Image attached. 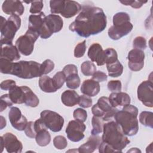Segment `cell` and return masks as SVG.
I'll use <instances>...</instances> for the list:
<instances>
[{"mask_svg":"<svg viewBox=\"0 0 153 153\" xmlns=\"http://www.w3.org/2000/svg\"><path fill=\"white\" fill-rule=\"evenodd\" d=\"M63 72L65 74L66 77L74 73H78V69L76 66L73 64H69L66 65L63 69Z\"/></svg>","mask_w":153,"mask_h":153,"instance_id":"48","label":"cell"},{"mask_svg":"<svg viewBox=\"0 0 153 153\" xmlns=\"http://www.w3.org/2000/svg\"><path fill=\"white\" fill-rule=\"evenodd\" d=\"M19 53L16 45L14 46L13 44H1V58L7 59L11 62L16 61L20 58Z\"/></svg>","mask_w":153,"mask_h":153,"instance_id":"20","label":"cell"},{"mask_svg":"<svg viewBox=\"0 0 153 153\" xmlns=\"http://www.w3.org/2000/svg\"><path fill=\"white\" fill-rule=\"evenodd\" d=\"M92 130L91 131V135H97L103 131V120L102 117L93 116L91 120Z\"/></svg>","mask_w":153,"mask_h":153,"instance_id":"30","label":"cell"},{"mask_svg":"<svg viewBox=\"0 0 153 153\" xmlns=\"http://www.w3.org/2000/svg\"><path fill=\"white\" fill-rule=\"evenodd\" d=\"M1 124H0V128L1 130L3 129L4 127H5L6 126L7 124V121L5 120V119L4 118V117H2V115L1 116Z\"/></svg>","mask_w":153,"mask_h":153,"instance_id":"50","label":"cell"},{"mask_svg":"<svg viewBox=\"0 0 153 153\" xmlns=\"http://www.w3.org/2000/svg\"><path fill=\"white\" fill-rule=\"evenodd\" d=\"M102 139L97 135H91L88 140L81 145L78 149V152L81 153H91L99 148Z\"/></svg>","mask_w":153,"mask_h":153,"instance_id":"22","label":"cell"},{"mask_svg":"<svg viewBox=\"0 0 153 153\" xmlns=\"http://www.w3.org/2000/svg\"><path fill=\"white\" fill-rule=\"evenodd\" d=\"M120 2L124 5H130L133 8H139L147 1H120Z\"/></svg>","mask_w":153,"mask_h":153,"instance_id":"46","label":"cell"},{"mask_svg":"<svg viewBox=\"0 0 153 153\" xmlns=\"http://www.w3.org/2000/svg\"><path fill=\"white\" fill-rule=\"evenodd\" d=\"M53 145L57 149H63L66 148L68 142L66 139L63 136H57L53 139Z\"/></svg>","mask_w":153,"mask_h":153,"instance_id":"37","label":"cell"},{"mask_svg":"<svg viewBox=\"0 0 153 153\" xmlns=\"http://www.w3.org/2000/svg\"><path fill=\"white\" fill-rule=\"evenodd\" d=\"M66 86L71 89L77 88L81 84V80L78 73L72 74L66 77Z\"/></svg>","mask_w":153,"mask_h":153,"instance_id":"32","label":"cell"},{"mask_svg":"<svg viewBox=\"0 0 153 153\" xmlns=\"http://www.w3.org/2000/svg\"><path fill=\"white\" fill-rule=\"evenodd\" d=\"M9 91V96L14 104L25 103V93L22 86L15 85Z\"/></svg>","mask_w":153,"mask_h":153,"instance_id":"25","label":"cell"},{"mask_svg":"<svg viewBox=\"0 0 153 153\" xmlns=\"http://www.w3.org/2000/svg\"><path fill=\"white\" fill-rule=\"evenodd\" d=\"M92 76H93L92 79L98 82L105 81L108 79L107 75L105 72H103L102 71H96L93 74Z\"/></svg>","mask_w":153,"mask_h":153,"instance_id":"47","label":"cell"},{"mask_svg":"<svg viewBox=\"0 0 153 153\" xmlns=\"http://www.w3.org/2000/svg\"><path fill=\"white\" fill-rule=\"evenodd\" d=\"M101 139L102 142L111 146L115 152H121L130 142L121 127L114 120L108 121L103 124Z\"/></svg>","mask_w":153,"mask_h":153,"instance_id":"3","label":"cell"},{"mask_svg":"<svg viewBox=\"0 0 153 153\" xmlns=\"http://www.w3.org/2000/svg\"><path fill=\"white\" fill-rule=\"evenodd\" d=\"M39 36L36 32L28 29L25 35L20 36L16 40V47L21 54L24 56H29L32 54L35 42Z\"/></svg>","mask_w":153,"mask_h":153,"instance_id":"9","label":"cell"},{"mask_svg":"<svg viewBox=\"0 0 153 153\" xmlns=\"http://www.w3.org/2000/svg\"><path fill=\"white\" fill-rule=\"evenodd\" d=\"M21 26V19L19 16H10L7 20L1 16V44H13L16 33Z\"/></svg>","mask_w":153,"mask_h":153,"instance_id":"6","label":"cell"},{"mask_svg":"<svg viewBox=\"0 0 153 153\" xmlns=\"http://www.w3.org/2000/svg\"><path fill=\"white\" fill-rule=\"evenodd\" d=\"M86 129V126L79 120H71L69 122L65 132L68 138L72 142H76L81 140L84 137V132Z\"/></svg>","mask_w":153,"mask_h":153,"instance_id":"12","label":"cell"},{"mask_svg":"<svg viewBox=\"0 0 153 153\" xmlns=\"http://www.w3.org/2000/svg\"><path fill=\"white\" fill-rule=\"evenodd\" d=\"M106 68L109 76L114 78L120 76L123 72V66L118 60L113 63L106 65Z\"/></svg>","mask_w":153,"mask_h":153,"instance_id":"29","label":"cell"},{"mask_svg":"<svg viewBox=\"0 0 153 153\" xmlns=\"http://www.w3.org/2000/svg\"><path fill=\"white\" fill-rule=\"evenodd\" d=\"M105 57V64L113 63L118 60V54L115 50L112 48H108L104 50Z\"/></svg>","mask_w":153,"mask_h":153,"instance_id":"34","label":"cell"},{"mask_svg":"<svg viewBox=\"0 0 153 153\" xmlns=\"http://www.w3.org/2000/svg\"><path fill=\"white\" fill-rule=\"evenodd\" d=\"M22 87L25 93V104L32 108L36 107L39 103L37 96L27 86L22 85Z\"/></svg>","mask_w":153,"mask_h":153,"instance_id":"27","label":"cell"},{"mask_svg":"<svg viewBox=\"0 0 153 153\" xmlns=\"http://www.w3.org/2000/svg\"><path fill=\"white\" fill-rule=\"evenodd\" d=\"M100 89V87L99 82L93 79L84 80L81 84L80 88L82 93L89 97H93L97 95L99 93Z\"/></svg>","mask_w":153,"mask_h":153,"instance_id":"21","label":"cell"},{"mask_svg":"<svg viewBox=\"0 0 153 153\" xmlns=\"http://www.w3.org/2000/svg\"><path fill=\"white\" fill-rule=\"evenodd\" d=\"M79 106L84 108H88L92 106L93 101L90 97L86 96L85 94L79 96L78 103Z\"/></svg>","mask_w":153,"mask_h":153,"instance_id":"43","label":"cell"},{"mask_svg":"<svg viewBox=\"0 0 153 153\" xmlns=\"http://www.w3.org/2000/svg\"><path fill=\"white\" fill-rule=\"evenodd\" d=\"M35 140L37 144L40 146H45L48 145L51 141V135L47 128H44L36 133Z\"/></svg>","mask_w":153,"mask_h":153,"instance_id":"28","label":"cell"},{"mask_svg":"<svg viewBox=\"0 0 153 153\" xmlns=\"http://www.w3.org/2000/svg\"><path fill=\"white\" fill-rule=\"evenodd\" d=\"M2 11L6 14L22 16L25 11V7L22 1L7 0L4 1L2 5Z\"/></svg>","mask_w":153,"mask_h":153,"instance_id":"16","label":"cell"},{"mask_svg":"<svg viewBox=\"0 0 153 153\" xmlns=\"http://www.w3.org/2000/svg\"><path fill=\"white\" fill-rule=\"evenodd\" d=\"M0 146H1V152H2L3 151V149L4 148V140L2 139V136L0 137Z\"/></svg>","mask_w":153,"mask_h":153,"instance_id":"51","label":"cell"},{"mask_svg":"<svg viewBox=\"0 0 153 153\" xmlns=\"http://www.w3.org/2000/svg\"><path fill=\"white\" fill-rule=\"evenodd\" d=\"M113 108L109 102L108 97L102 96L98 99L97 103L92 106L91 112L94 116L102 117L106 112Z\"/></svg>","mask_w":153,"mask_h":153,"instance_id":"18","label":"cell"},{"mask_svg":"<svg viewBox=\"0 0 153 153\" xmlns=\"http://www.w3.org/2000/svg\"><path fill=\"white\" fill-rule=\"evenodd\" d=\"M81 71L85 76H91L96 71V67L91 61H85L81 65Z\"/></svg>","mask_w":153,"mask_h":153,"instance_id":"33","label":"cell"},{"mask_svg":"<svg viewBox=\"0 0 153 153\" xmlns=\"http://www.w3.org/2000/svg\"><path fill=\"white\" fill-rule=\"evenodd\" d=\"M153 113L150 111H143L139 114V121L145 127L153 128Z\"/></svg>","mask_w":153,"mask_h":153,"instance_id":"31","label":"cell"},{"mask_svg":"<svg viewBox=\"0 0 153 153\" xmlns=\"http://www.w3.org/2000/svg\"><path fill=\"white\" fill-rule=\"evenodd\" d=\"M39 86L41 90L45 93H54L57 90L54 85L53 78L47 75L40 76Z\"/></svg>","mask_w":153,"mask_h":153,"instance_id":"26","label":"cell"},{"mask_svg":"<svg viewBox=\"0 0 153 153\" xmlns=\"http://www.w3.org/2000/svg\"><path fill=\"white\" fill-rule=\"evenodd\" d=\"M15 85V81L13 79H7L1 82L0 87L3 90H10L12 87H13Z\"/></svg>","mask_w":153,"mask_h":153,"instance_id":"49","label":"cell"},{"mask_svg":"<svg viewBox=\"0 0 153 153\" xmlns=\"http://www.w3.org/2000/svg\"><path fill=\"white\" fill-rule=\"evenodd\" d=\"M45 17L43 12L32 14L29 17L28 29L36 32L42 39H47L53 35L47 26Z\"/></svg>","mask_w":153,"mask_h":153,"instance_id":"8","label":"cell"},{"mask_svg":"<svg viewBox=\"0 0 153 153\" xmlns=\"http://www.w3.org/2000/svg\"><path fill=\"white\" fill-rule=\"evenodd\" d=\"M50 11L52 14H60L65 18H71L81 10V5L75 1L53 0L50 1Z\"/></svg>","mask_w":153,"mask_h":153,"instance_id":"7","label":"cell"},{"mask_svg":"<svg viewBox=\"0 0 153 153\" xmlns=\"http://www.w3.org/2000/svg\"><path fill=\"white\" fill-rule=\"evenodd\" d=\"M79 96L74 90H68L65 91L61 96V100L64 105L72 107L78 103Z\"/></svg>","mask_w":153,"mask_h":153,"instance_id":"24","label":"cell"},{"mask_svg":"<svg viewBox=\"0 0 153 153\" xmlns=\"http://www.w3.org/2000/svg\"><path fill=\"white\" fill-rule=\"evenodd\" d=\"M138 109L130 104L124 106L122 110L117 111L114 115L115 121L121 127L126 136L136 135L139 130Z\"/></svg>","mask_w":153,"mask_h":153,"instance_id":"4","label":"cell"},{"mask_svg":"<svg viewBox=\"0 0 153 153\" xmlns=\"http://www.w3.org/2000/svg\"><path fill=\"white\" fill-rule=\"evenodd\" d=\"M113 25L108 31L109 37L113 40H118L128 34L133 29L130 17L126 12L116 13L112 19Z\"/></svg>","mask_w":153,"mask_h":153,"instance_id":"5","label":"cell"},{"mask_svg":"<svg viewBox=\"0 0 153 153\" xmlns=\"http://www.w3.org/2000/svg\"><path fill=\"white\" fill-rule=\"evenodd\" d=\"M40 118L47 128L53 132L60 131L63 127V118L54 111L44 110L40 114Z\"/></svg>","mask_w":153,"mask_h":153,"instance_id":"10","label":"cell"},{"mask_svg":"<svg viewBox=\"0 0 153 153\" xmlns=\"http://www.w3.org/2000/svg\"><path fill=\"white\" fill-rule=\"evenodd\" d=\"M8 118L11 126L17 130H25L27 121L26 118L22 114L20 109L16 106L11 107L8 112Z\"/></svg>","mask_w":153,"mask_h":153,"instance_id":"14","label":"cell"},{"mask_svg":"<svg viewBox=\"0 0 153 153\" xmlns=\"http://www.w3.org/2000/svg\"><path fill=\"white\" fill-rule=\"evenodd\" d=\"M45 22L49 30L53 34L60 31L63 26V21L57 14H49L45 17Z\"/></svg>","mask_w":153,"mask_h":153,"instance_id":"23","label":"cell"},{"mask_svg":"<svg viewBox=\"0 0 153 153\" xmlns=\"http://www.w3.org/2000/svg\"><path fill=\"white\" fill-rule=\"evenodd\" d=\"M54 68V63L50 59H46L41 64V75H45L52 71Z\"/></svg>","mask_w":153,"mask_h":153,"instance_id":"35","label":"cell"},{"mask_svg":"<svg viewBox=\"0 0 153 153\" xmlns=\"http://www.w3.org/2000/svg\"><path fill=\"white\" fill-rule=\"evenodd\" d=\"M107 87L108 90L112 92H120L122 89V84L120 80L109 81Z\"/></svg>","mask_w":153,"mask_h":153,"instance_id":"42","label":"cell"},{"mask_svg":"<svg viewBox=\"0 0 153 153\" xmlns=\"http://www.w3.org/2000/svg\"><path fill=\"white\" fill-rule=\"evenodd\" d=\"M88 57L91 62H96L98 66H102L105 64L104 50L98 43H94L90 45L88 50Z\"/></svg>","mask_w":153,"mask_h":153,"instance_id":"17","label":"cell"},{"mask_svg":"<svg viewBox=\"0 0 153 153\" xmlns=\"http://www.w3.org/2000/svg\"><path fill=\"white\" fill-rule=\"evenodd\" d=\"M53 80L57 90L60 89L66 81V76L63 71L57 72L53 76Z\"/></svg>","mask_w":153,"mask_h":153,"instance_id":"36","label":"cell"},{"mask_svg":"<svg viewBox=\"0 0 153 153\" xmlns=\"http://www.w3.org/2000/svg\"><path fill=\"white\" fill-rule=\"evenodd\" d=\"M25 133L26 135L30 138H35L36 134L34 128V122L29 121L27 123L26 127L25 129Z\"/></svg>","mask_w":153,"mask_h":153,"instance_id":"45","label":"cell"},{"mask_svg":"<svg viewBox=\"0 0 153 153\" xmlns=\"http://www.w3.org/2000/svg\"><path fill=\"white\" fill-rule=\"evenodd\" d=\"M141 152V151L140 150H139V149H137V148H131V149H130V150H128V151H127V152Z\"/></svg>","mask_w":153,"mask_h":153,"instance_id":"52","label":"cell"},{"mask_svg":"<svg viewBox=\"0 0 153 153\" xmlns=\"http://www.w3.org/2000/svg\"><path fill=\"white\" fill-rule=\"evenodd\" d=\"M4 148L8 153H20L23 149L22 143L11 133L7 132L2 136Z\"/></svg>","mask_w":153,"mask_h":153,"instance_id":"15","label":"cell"},{"mask_svg":"<svg viewBox=\"0 0 153 153\" xmlns=\"http://www.w3.org/2000/svg\"><path fill=\"white\" fill-rule=\"evenodd\" d=\"M109 102L113 108H117L118 106H124L130 104L131 99L130 96L124 92H113L109 97Z\"/></svg>","mask_w":153,"mask_h":153,"instance_id":"19","label":"cell"},{"mask_svg":"<svg viewBox=\"0 0 153 153\" xmlns=\"http://www.w3.org/2000/svg\"><path fill=\"white\" fill-rule=\"evenodd\" d=\"M86 41L84 40L83 41L78 43L75 47L74 55L76 58H79L82 57L86 50Z\"/></svg>","mask_w":153,"mask_h":153,"instance_id":"38","label":"cell"},{"mask_svg":"<svg viewBox=\"0 0 153 153\" xmlns=\"http://www.w3.org/2000/svg\"><path fill=\"white\" fill-rule=\"evenodd\" d=\"M13 103L10 98L8 94H5L1 97V108L0 111L2 112L7 107H10L13 105Z\"/></svg>","mask_w":153,"mask_h":153,"instance_id":"44","label":"cell"},{"mask_svg":"<svg viewBox=\"0 0 153 153\" xmlns=\"http://www.w3.org/2000/svg\"><path fill=\"white\" fill-rule=\"evenodd\" d=\"M73 116L75 120L85 122L87 118V112L82 108H76L73 112Z\"/></svg>","mask_w":153,"mask_h":153,"instance_id":"40","label":"cell"},{"mask_svg":"<svg viewBox=\"0 0 153 153\" xmlns=\"http://www.w3.org/2000/svg\"><path fill=\"white\" fill-rule=\"evenodd\" d=\"M106 25L107 19L103 10L100 7L87 5L82 7L69 29L80 36L87 38L102 32Z\"/></svg>","mask_w":153,"mask_h":153,"instance_id":"1","label":"cell"},{"mask_svg":"<svg viewBox=\"0 0 153 153\" xmlns=\"http://www.w3.org/2000/svg\"><path fill=\"white\" fill-rule=\"evenodd\" d=\"M41 64L35 61L21 60L13 62L0 58V71L4 74L15 75L22 79H32L41 76Z\"/></svg>","mask_w":153,"mask_h":153,"instance_id":"2","label":"cell"},{"mask_svg":"<svg viewBox=\"0 0 153 153\" xmlns=\"http://www.w3.org/2000/svg\"><path fill=\"white\" fill-rule=\"evenodd\" d=\"M31 6L30 8V13L33 14H39L41 12V10L44 7V4L42 1H32Z\"/></svg>","mask_w":153,"mask_h":153,"instance_id":"41","label":"cell"},{"mask_svg":"<svg viewBox=\"0 0 153 153\" xmlns=\"http://www.w3.org/2000/svg\"><path fill=\"white\" fill-rule=\"evenodd\" d=\"M133 48L139 50H145L146 48V39L141 36H136L133 41Z\"/></svg>","mask_w":153,"mask_h":153,"instance_id":"39","label":"cell"},{"mask_svg":"<svg viewBox=\"0 0 153 153\" xmlns=\"http://www.w3.org/2000/svg\"><path fill=\"white\" fill-rule=\"evenodd\" d=\"M138 99L146 107L153 106V84L152 81L147 80L142 82L137 90Z\"/></svg>","mask_w":153,"mask_h":153,"instance_id":"11","label":"cell"},{"mask_svg":"<svg viewBox=\"0 0 153 153\" xmlns=\"http://www.w3.org/2000/svg\"><path fill=\"white\" fill-rule=\"evenodd\" d=\"M127 59L129 69L134 72L139 71L144 66L145 53L143 50L133 48L129 51Z\"/></svg>","mask_w":153,"mask_h":153,"instance_id":"13","label":"cell"}]
</instances>
